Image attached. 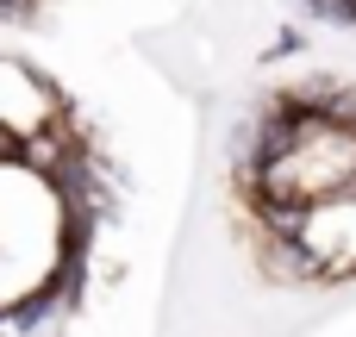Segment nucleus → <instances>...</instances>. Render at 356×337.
Masks as SVG:
<instances>
[{
    "label": "nucleus",
    "mask_w": 356,
    "mask_h": 337,
    "mask_svg": "<svg viewBox=\"0 0 356 337\" xmlns=\"http://www.w3.org/2000/svg\"><path fill=\"white\" fill-rule=\"evenodd\" d=\"M232 194L250 250L288 238L300 213L356 194V88L344 81L275 88L244 125Z\"/></svg>",
    "instance_id": "nucleus-2"
},
{
    "label": "nucleus",
    "mask_w": 356,
    "mask_h": 337,
    "mask_svg": "<svg viewBox=\"0 0 356 337\" xmlns=\"http://www.w3.org/2000/svg\"><path fill=\"white\" fill-rule=\"evenodd\" d=\"M94 238V144L75 100L0 56V337L56 319Z\"/></svg>",
    "instance_id": "nucleus-1"
},
{
    "label": "nucleus",
    "mask_w": 356,
    "mask_h": 337,
    "mask_svg": "<svg viewBox=\"0 0 356 337\" xmlns=\"http://www.w3.org/2000/svg\"><path fill=\"white\" fill-rule=\"evenodd\" d=\"M25 6H38V0H0V19H13V13H25Z\"/></svg>",
    "instance_id": "nucleus-3"
}]
</instances>
